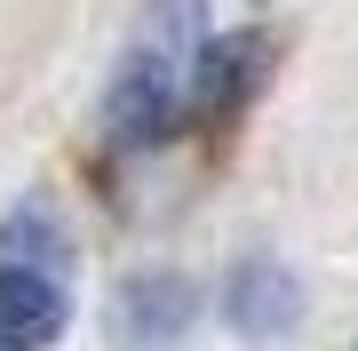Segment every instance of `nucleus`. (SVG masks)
Listing matches in <instances>:
<instances>
[{
	"instance_id": "obj_1",
	"label": "nucleus",
	"mask_w": 358,
	"mask_h": 351,
	"mask_svg": "<svg viewBox=\"0 0 358 351\" xmlns=\"http://www.w3.org/2000/svg\"><path fill=\"white\" fill-rule=\"evenodd\" d=\"M207 56V0H143L136 40L112 72V96H103V120H112V144H167L192 120V80Z\"/></svg>"
},
{
	"instance_id": "obj_2",
	"label": "nucleus",
	"mask_w": 358,
	"mask_h": 351,
	"mask_svg": "<svg viewBox=\"0 0 358 351\" xmlns=\"http://www.w3.org/2000/svg\"><path fill=\"white\" fill-rule=\"evenodd\" d=\"M223 312L239 336H287L294 319H303V287L279 256H239L223 280Z\"/></svg>"
},
{
	"instance_id": "obj_3",
	"label": "nucleus",
	"mask_w": 358,
	"mask_h": 351,
	"mask_svg": "<svg viewBox=\"0 0 358 351\" xmlns=\"http://www.w3.org/2000/svg\"><path fill=\"white\" fill-rule=\"evenodd\" d=\"M64 336V287H56L40 263H0V351H32Z\"/></svg>"
},
{
	"instance_id": "obj_4",
	"label": "nucleus",
	"mask_w": 358,
	"mask_h": 351,
	"mask_svg": "<svg viewBox=\"0 0 358 351\" xmlns=\"http://www.w3.org/2000/svg\"><path fill=\"white\" fill-rule=\"evenodd\" d=\"M199 312V296H192V280H176V272H152V280H128V296H120V336H143V343H159V336H183Z\"/></svg>"
}]
</instances>
